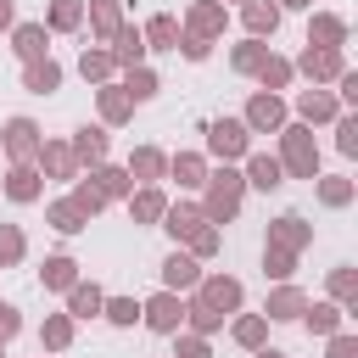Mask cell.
<instances>
[{"label":"cell","instance_id":"cell-28","mask_svg":"<svg viewBox=\"0 0 358 358\" xmlns=\"http://www.w3.org/2000/svg\"><path fill=\"white\" fill-rule=\"evenodd\" d=\"M39 285H45V291H73V285H78V263H73V257H62V252H56V257H45Z\"/></svg>","mask_w":358,"mask_h":358},{"label":"cell","instance_id":"cell-19","mask_svg":"<svg viewBox=\"0 0 358 358\" xmlns=\"http://www.w3.org/2000/svg\"><path fill=\"white\" fill-rule=\"evenodd\" d=\"M129 179H140V185H157L162 173H168V157L157 151V145H140L134 157H129V168H123Z\"/></svg>","mask_w":358,"mask_h":358},{"label":"cell","instance_id":"cell-8","mask_svg":"<svg viewBox=\"0 0 358 358\" xmlns=\"http://www.w3.org/2000/svg\"><path fill=\"white\" fill-rule=\"evenodd\" d=\"M0 151H6L11 162H34V151H39V129H34V117H6V129H0Z\"/></svg>","mask_w":358,"mask_h":358},{"label":"cell","instance_id":"cell-58","mask_svg":"<svg viewBox=\"0 0 358 358\" xmlns=\"http://www.w3.org/2000/svg\"><path fill=\"white\" fill-rule=\"evenodd\" d=\"M218 6H224V0H218ZM235 6H241V0H235Z\"/></svg>","mask_w":358,"mask_h":358},{"label":"cell","instance_id":"cell-9","mask_svg":"<svg viewBox=\"0 0 358 358\" xmlns=\"http://www.w3.org/2000/svg\"><path fill=\"white\" fill-rule=\"evenodd\" d=\"M308 241H313V224H308L302 213H280V218L268 224V246H280V252H291V257H296Z\"/></svg>","mask_w":358,"mask_h":358},{"label":"cell","instance_id":"cell-24","mask_svg":"<svg viewBox=\"0 0 358 358\" xmlns=\"http://www.w3.org/2000/svg\"><path fill=\"white\" fill-rule=\"evenodd\" d=\"M22 90L28 95H50V90H62V67L45 56V62H28L22 67Z\"/></svg>","mask_w":358,"mask_h":358},{"label":"cell","instance_id":"cell-39","mask_svg":"<svg viewBox=\"0 0 358 358\" xmlns=\"http://www.w3.org/2000/svg\"><path fill=\"white\" fill-rule=\"evenodd\" d=\"M129 112H134V101L123 95V84H101V117L106 123H123Z\"/></svg>","mask_w":358,"mask_h":358},{"label":"cell","instance_id":"cell-59","mask_svg":"<svg viewBox=\"0 0 358 358\" xmlns=\"http://www.w3.org/2000/svg\"><path fill=\"white\" fill-rule=\"evenodd\" d=\"M0 358H6V352H0Z\"/></svg>","mask_w":358,"mask_h":358},{"label":"cell","instance_id":"cell-12","mask_svg":"<svg viewBox=\"0 0 358 358\" xmlns=\"http://www.w3.org/2000/svg\"><path fill=\"white\" fill-rule=\"evenodd\" d=\"M241 162H246V173H241L246 185H257V190H280V185H285V168H280V157H268V151H246Z\"/></svg>","mask_w":358,"mask_h":358},{"label":"cell","instance_id":"cell-57","mask_svg":"<svg viewBox=\"0 0 358 358\" xmlns=\"http://www.w3.org/2000/svg\"><path fill=\"white\" fill-rule=\"evenodd\" d=\"M257 358H285V352L280 347H257Z\"/></svg>","mask_w":358,"mask_h":358},{"label":"cell","instance_id":"cell-25","mask_svg":"<svg viewBox=\"0 0 358 358\" xmlns=\"http://www.w3.org/2000/svg\"><path fill=\"white\" fill-rule=\"evenodd\" d=\"M73 162L101 168V162H106V129H90V123H84V129L73 134Z\"/></svg>","mask_w":358,"mask_h":358},{"label":"cell","instance_id":"cell-27","mask_svg":"<svg viewBox=\"0 0 358 358\" xmlns=\"http://www.w3.org/2000/svg\"><path fill=\"white\" fill-rule=\"evenodd\" d=\"M201 224H207V218H201V207H190V201H179V207H168V213H162V229H168L173 241H190Z\"/></svg>","mask_w":358,"mask_h":358},{"label":"cell","instance_id":"cell-52","mask_svg":"<svg viewBox=\"0 0 358 358\" xmlns=\"http://www.w3.org/2000/svg\"><path fill=\"white\" fill-rule=\"evenodd\" d=\"M324 358H358V336L336 330V336H330V352H324Z\"/></svg>","mask_w":358,"mask_h":358},{"label":"cell","instance_id":"cell-31","mask_svg":"<svg viewBox=\"0 0 358 358\" xmlns=\"http://www.w3.org/2000/svg\"><path fill=\"white\" fill-rule=\"evenodd\" d=\"M90 185L101 190V201H117V196H129V190H134V179H129L123 168H106V162H101V168H90Z\"/></svg>","mask_w":358,"mask_h":358},{"label":"cell","instance_id":"cell-56","mask_svg":"<svg viewBox=\"0 0 358 358\" xmlns=\"http://www.w3.org/2000/svg\"><path fill=\"white\" fill-rule=\"evenodd\" d=\"M274 6H280V11H285V6H291V11H302V6H313V0H274Z\"/></svg>","mask_w":358,"mask_h":358},{"label":"cell","instance_id":"cell-42","mask_svg":"<svg viewBox=\"0 0 358 358\" xmlns=\"http://www.w3.org/2000/svg\"><path fill=\"white\" fill-rule=\"evenodd\" d=\"M235 341L257 352V347L268 341V319H263V313H246V319H235Z\"/></svg>","mask_w":358,"mask_h":358},{"label":"cell","instance_id":"cell-7","mask_svg":"<svg viewBox=\"0 0 358 358\" xmlns=\"http://www.w3.org/2000/svg\"><path fill=\"white\" fill-rule=\"evenodd\" d=\"M140 319H145L157 336H179V324H185V302H179L173 291H157L151 302H140Z\"/></svg>","mask_w":358,"mask_h":358},{"label":"cell","instance_id":"cell-50","mask_svg":"<svg viewBox=\"0 0 358 358\" xmlns=\"http://www.w3.org/2000/svg\"><path fill=\"white\" fill-rule=\"evenodd\" d=\"M336 106H358V73H352V67L336 78Z\"/></svg>","mask_w":358,"mask_h":358},{"label":"cell","instance_id":"cell-29","mask_svg":"<svg viewBox=\"0 0 358 358\" xmlns=\"http://www.w3.org/2000/svg\"><path fill=\"white\" fill-rule=\"evenodd\" d=\"M112 62H117V67H140V62H145V39H140V28H129V22L117 28V39H112Z\"/></svg>","mask_w":358,"mask_h":358},{"label":"cell","instance_id":"cell-53","mask_svg":"<svg viewBox=\"0 0 358 358\" xmlns=\"http://www.w3.org/2000/svg\"><path fill=\"white\" fill-rule=\"evenodd\" d=\"M173 50H185L190 62H207V50H213V45H207V39H196V34H179V45H173Z\"/></svg>","mask_w":358,"mask_h":358},{"label":"cell","instance_id":"cell-20","mask_svg":"<svg viewBox=\"0 0 358 358\" xmlns=\"http://www.w3.org/2000/svg\"><path fill=\"white\" fill-rule=\"evenodd\" d=\"M168 173H173L185 190H201V185H207V157H201V151H179V157H168Z\"/></svg>","mask_w":358,"mask_h":358},{"label":"cell","instance_id":"cell-18","mask_svg":"<svg viewBox=\"0 0 358 358\" xmlns=\"http://www.w3.org/2000/svg\"><path fill=\"white\" fill-rule=\"evenodd\" d=\"M117 28H123V6L117 0H90V34H95V45H112Z\"/></svg>","mask_w":358,"mask_h":358},{"label":"cell","instance_id":"cell-17","mask_svg":"<svg viewBox=\"0 0 358 358\" xmlns=\"http://www.w3.org/2000/svg\"><path fill=\"white\" fill-rule=\"evenodd\" d=\"M162 213H168V196H162L157 185L129 190V218H134V224H162Z\"/></svg>","mask_w":358,"mask_h":358},{"label":"cell","instance_id":"cell-34","mask_svg":"<svg viewBox=\"0 0 358 358\" xmlns=\"http://www.w3.org/2000/svg\"><path fill=\"white\" fill-rule=\"evenodd\" d=\"M263 62H268V39H241V45L229 50V67H235V73H252V78H257Z\"/></svg>","mask_w":358,"mask_h":358},{"label":"cell","instance_id":"cell-49","mask_svg":"<svg viewBox=\"0 0 358 358\" xmlns=\"http://www.w3.org/2000/svg\"><path fill=\"white\" fill-rule=\"evenodd\" d=\"M291 268H296V257H291V252H280V246H263V274H274V280H291Z\"/></svg>","mask_w":358,"mask_h":358},{"label":"cell","instance_id":"cell-44","mask_svg":"<svg viewBox=\"0 0 358 358\" xmlns=\"http://www.w3.org/2000/svg\"><path fill=\"white\" fill-rule=\"evenodd\" d=\"M22 252H28L22 229H17V224H0V268H11V263H17Z\"/></svg>","mask_w":358,"mask_h":358},{"label":"cell","instance_id":"cell-40","mask_svg":"<svg viewBox=\"0 0 358 358\" xmlns=\"http://www.w3.org/2000/svg\"><path fill=\"white\" fill-rule=\"evenodd\" d=\"M45 218H50V229H62V235H78V229L90 224L73 201H50V207H45Z\"/></svg>","mask_w":358,"mask_h":358},{"label":"cell","instance_id":"cell-43","mask_svg":"<svg viewBox=\"0 0 358 358\" xmlns=\"http://www.w3.org/2000/svg\"><path fill=\"white\" fill-rule=\"evenodd\" d=\"M336 151L341 157H358V112H341L336 117Z\"/></svg>","mask_w":358,"mask_h":358},{"label":"cell","instance_id":"cell-13","mask_svg":"<svg viewBox=\"0 0 358 358\" xmlns=\"http://www.w3.org/2000/svg\"><path fill=\"white\" fill-rule=\"evenodd\" d=\"M308 45H319V50H341V45H347V17H336V11H313V22H308Z\"/></svg>","mask_w":358,"mask_h":358},{"label":"cell","instance_id":"cell-33","mask_svg":"<svg viewBox=\"0 0 358 358\" xmlns=\"http://www.w3.org/2000/svg\"><path fill=\"white\" fill-rule=\"evenodd\" d=\"M84 22V0H50L45 11V34H73Z\"/></svg>","mask_w":358,"mask_h":358},{"label":"cell","instance_id":"cell-2","mask_svg":"<svg viewBox=\"0 0 358 358\" xmlns=\"http://www.w3.org/2000/svg\"><path fill=\"white\" fill-rule=\"evenodd\" d=\"M207 196H201V218L207 224H229L235 213H241V196H246V179L235 173V168H218V173H207V185H201Z\"/></svg>","mask_w":358,"mask_h":358},{"label":"cell","instance_id":"cell-23","mask_svg":"<svg viewBox=\"0 0 358 358\" xmlns=\"http://www.w3.org/2000/svg\"><path fill=\"white\" fill-rule=\"evenodd\" d=\"M45 39H50L45 22H22V28L11 34V50L22 56V67H28V62H45Z\"/></svg>","mask_w":358,"mask_h":358},{"label":"cell","instance_id":"cell-32","mask_svg":"<svg viewBox=\"0 0 358 358\" xmlns=\"http://www.w3.org/2000/svg\"><path fill=\"white\" fill-rule=\"evenodd\" d=\"M302 319H308V330H313V336H336L347 313H341V302H330V296H324V302H308V313H302Z\"/></svg>","mask_w":358,"mask_h":358},{"label":"cell","instance_id":"cell-36","mask_svg":"<svg viewBox=\"0 0 358 358\" xmlns=\"http://www.w3.org/2000/svg\"><path fill=\"white\" fill-rule=\"evenodd\" d=\"M140 39H145V45H157V50H173V45H179V22H173L168 11H157V17L140 28Z\"/></svg>","mask_w":358,"mask_h":358},{"label":"cell","instance_id":"cell-46","mask_svg":"<svg viewBox=\"0 0 358 358\" xmlns=\"http://www.w3.org/2000/svg\"><path fill=\"white\" fill-rule=\"evenodd\" d=\"M101 313H106L112 324H134V319H140V302H134V296H106Z\"/></svg>","mask_w":358,"mask_h":358},{"label":"cell","instance_id":"cell-55","mask_svg":"<svg viewBox=\"0 0 358 358\" xmlns=\"http://www.w3.org/2000/svg\"><path fill=\"white\" fill-rule=\"evenodd\" d=\"M11 11H17V6H11V0H0V28H11Z\"/></svg>","mask_w":358,"mask_h":358},{"label":"cell","instance_id":"cell-10","mask_svg":"<svg viewBox=\"0 0 358 358\" xmlns=\"http://www.w3.org/2000/svg\"><path fill=\"white\" fill-rule=\"evenodd\" d=\"M196 285H201V263L190 252H168L162 257V291L179 296V291H196Z\"/></svg>","mask_w":358,"mask_h":358},{"label":"cell","instance_id":"cell-38","mask_svg":"<svg viewBox=\"0 0 358 358\" xmlns=\"http://www.w3.org/2000/svg\"><path fill=\"white\" fill-rule=\"evenodd\" d=\"M157 90H162V84H157L151 67H123V95H129V101H151Z\"/></svg>","mask_w":358,"mask_h":358},{"label":"cell","instance_id":"cell-22","mask_svg":"<svg viewBox=\"0 0 358 358\" xmlns=\"http://www.w3.org/2000/svg\"><path fill=\"white\" fill-rule=\"evenodd\" d=\"M302 313H308V296H302L296 285H274V291H268L263 319H302Z\"/></svg>","mask_w":358,"mask_h":358},{"label":"cell","instance_id":"cell-26","mask_svg":"<svg viewBox=\"0 0 358 358\" xmlns=\"http://www.w3.org/2000/svg\"><path fill=\"white\" fill-rule=\"evenodd\" d=\"M6 196H11V201H39V168H34V162H11Z\"/></svg>","mask_w":358,"mask_h":358},{"label":"cell","instance_id":"cell-35","mask_svg":"<svg viewBox=\"0 0 358 358\" xmlns=\"http://www.w3.org/2000/svg\"><path fill=\"white\" fill-rule=\"evenodd\" d=\"M101 302H106V296H101V285H84V280H78V285L67 291V319H95V313H101Z\"/></svg>","mask_w":358,"mask_h":358},{"label":"cell","instance_id":"cell-30","mask_svg":"<svg viewBox=\"0 0 358 358\" xmlns=\"http://www.w3.org/2000/svg\"><path fill=\"white\" fill-rule=\"evenodd\" d=\"M112 67H117V62H112V50H106V45H84L78 73H84L90 84H112Z\"/></svg>","mask_w":358,"mask_h":358},{"label":"cell","instance_id":"cell-1","mask_svg":"<svg viewBox=\"0 0 358 358\" xmlns=\"http://www.w3.org/2000/svg\"><path fill=\"white\" fill-rule=\"evenodd\" d=\"M235 308H241V280L235 274H201L196 296L185 302V324H190V336H213Z\"/></svg>","mask_w":358,"mask_h":358},{"label":"cell","instance_id":"cell-54","mask_svg":"<svg viewBox=\"0 0 358 358\" xmlns=\"http://www.w3.org/2000/svg\"><path fill=\"white\" fill-rule=\"evenodd\" d=\"M17 330H22V313H17L11 302H0V341H11Z\"/></svg>","mask_w":358,"mask_h":358},{"label":"cell","instance_id":"cell-3","mask_svg":"<svg viewBox=\"0 0 358 358\" xmlns=\"http://www.w3.org/2000/svg\"><path fill=\"white\" fill-rule=\"evenodd\" d=\"M280 168L291 179H319V145L308 123H285L280 129Z\"/></svg>","mask_w":358,"mask_h":358},{"label":"cell","instance_id":"cell-11","mask_svg":"<svg viewBox=\"0 0 358 358\" xmlns=\"http://www.w3.org/2000/svg\"><path fill=\"white\" fill-rule=\"evenodd\" d=\"M224 22H229V11H224L218 0H196V6H190V17H185V34H196V39H207V45H213V39L224 34Z\"/></svg>","mask_w":358,"mask_h":358},{"label":"cell","instance_id":"cell-4","mask_svg":"<svg viewBox=\"0 0 358 358\" xmlns=\"http://www.w3.org/2000/svg\"><path fill=\"white\" fill-rule=\"evenodd\" d=\"M207 151L229 168V162H241L246 151H252V134H246V123L241 117H218V123H207Z\"/></svg>","mask_w":358,"mask_h":358},{"label":"cell","instance_id":"cell-47","mask_svg":"<svg viewBox=\"0 0 358 358\" xmlns=\"http://www.w3.org/2000/svg\"><path fill=\"white\" fill-rule=\"evenodd\" d=\"M67 341H73V319H67V313H50V319H45V347L62 352Z\"/></svg>","mask_w":358,"mask_h":358},{"label":"cell","instance_id":"cell-37","mask_svg":"<svg viewBox=\"0 0 358 358\" xmlns=\"http://www.w3.org/2000/svg\"><path fill=\"white\" fill-rule=\"evenodd\" d=\"M291 78H296V67H291V62H285V56H274V50H268V62H263V67H257V84H263V90H268V95H274V90H285V84H291Z\"/></svg>","mask_w":358,"mask_h":358},{"label":"cell","instance_id":"cell-16","mask_svg":"<svg viewBox=\"0 0 358 358\" xmlns=\"http://www.w3.org/2000/svg\"><path fill=\"white\" fill-rule=\"evenodd\" d=\"M241 22H246V39H268L280 28V6L274 0H241Z\"/></svg>","mask_w":358,"mask_h":358},{"label":"cell","instance_id":"cell-41","mask_svg":"<svg viewBox=\"0 0 358 358\" xmlns=\"http://www.w3.org/2000/svg\"><path fill=\"white\" fill-rule=\"evenodd\" d=\"M352 196H358V185H352L347 173H336V179H319V201H324V207H347Z\"/></svg>","mask_w":358,"mask_h":358},{"label":"cell","instance_id":"cell-45","mask_svg":"<svg viewBox=\"0 0 358 358\" xmlns=\"http://www.w3.org/2000/svg\"><path fill=\"white\" fill-rule=\"evenodd\" d=\"M67 201H73V207H78V213H84V218H90V213H101V207H106V201H101V190H95V185H90V179H73V196H67Z\"/></svg>","mask_w":358,"mask_h":358},{"label":"cell","instance_id":"cell-48","mask_svg":"<svg viewBox=\"0 0 358 358\" xmlns=\"http://www.w3.org/2000/svg\"><path fill=\"white\" fill-rule=\"evenodd\" d=\"M218 241H224V235H218V224H201V229L190 235V257H196V263H201V257H213V252H218Z\"/></svg>","mask_w":358,"mask_h":358},{"label":"cell","instance_id":"cell-15","mask_svg":"<svg viewBox=\"0 0 358 358\" xmlns=\"http://www.w3.org/2000/svg\"><path fill=\"white\" fill-rule=\"evenodd\" d=\"M34 162L50 173V179H78V162H73V145H62V140H39V151H34Z\"/></svg>","mask_w":358,"mask_h":358},{"label":"cell","instance_id":"cell-6","mask_svg":"<svg viewBox=\"0 0 358 358\" xmlns=\"http://www.w3.org/2000/svg\"><path fill=\"white\" fill-rule=\"evenodd\" d=\"M291 67H296V73H308V78H313V90H319V84H336V78L347 73V56H341V50H319V45H308Z\"/></svg>","mask_w":358,"mask_h":358},{"label":"cell","instance_id":"cell-21","mask_svg":"<svg viewBox=\"0 0 358 358\" xmlns=\"http://www.w3.org/2000/svg\"><path fill=\"white\" fill-rule=\"evenodd\" d=\"M324 291H330V302H347L341 313H358V268H352V263H341V268H330V280H324Z\"/></svg>","mask_w":358,"mask_h":358},{"label":"cell","instance_id":"cell-5","mask_svg":"<svg viewBox=\"0 0 358 358\" xmlns=\"http://www.w3.org/2000/svg\"><path fill=\"white\" fill-rule=\"evenodd\" d=\"M246 134H280L285 129V101L280 95H268V90H257L252 101H246Z\"/></svg>","mask_w":358,"mask_h":358},{"label":"cell","instance_id":"cell-14","mask_svg":"<svg viewBox=\"0 0 358 358\" xmlns=\"http://www.w3.org/2000/svg\"><path fill=\"white\" fill-rule=\"evenodd\" d=\"M296 117L313 129V123H336V117H341V106H336V95H330V90H302V95H296Z\"/></svg>","mask_w":358,"mask_h":358},{"label":"cell","instance_id":"cell-51","mask_svg":"<svg viewBox=\"0 0 358 358\" xmlns=\"http://www.w3.org/2000/svg\"><path fill=\"white\" fill-rule=\"evenodd\" d=\"M173 358H213V347H207V336H179V352Z\"/></svg>","mask_w":358,"mask_h":358}]
</instances>
